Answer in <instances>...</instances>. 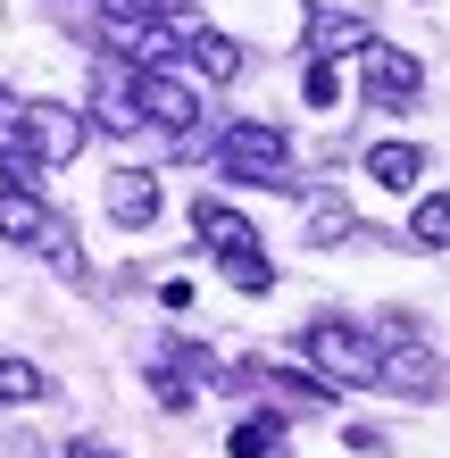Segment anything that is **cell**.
<instances>
[{"instance_id": "obj_4", "label": "cell", "mask_w": 450, "mask_h": 458, "mask_svg": "<svg viewBox=\"0 0 450 458\" xmlns=\"http://www.w3.org/2000/svg\"><path fill=\"white\" fill-rule=\"evenodd\" d=\"M125 100H134V117L167 125V133H192V125H200V92H192V84H175V75H158V67H134Z\"/></svg>"}, {"instance_id": "obj_11", "label": "cell", "mask_w": 450, "mask_h": 458, "mask_svg": "<svg viewBox=\"0 0 450 458\" xmlns=\"http://www.w3.org/2000/svg\"><path fill=\"white\" fill-rule=\"evenodd\" d=\"M183 59H192L200 84H233V75H242V50H233L225 34H192V50H183Z\"/></svg>"}, {"instance_id": "obj_20", "label": "cell", "mask_w": 450, "mask_h": 458, "mask_svg": "<svg viewBox=\"0 0 450 458\" xmlns=\"http://www.w3.org/2000/svg\"><path fill=\"white\" fill-rule=\"evenodd\" d=\"M59 458H109V450H92V442H75V450H59Z\"/></svg>"}, {"instance_id": "obj_6", "label": "cell", "mask_w": 450, "mask_h": 458, "mask_svg": "<svg viewBox=\"0 0 450 458\" xmlns=\"http://www.w3.org/2000/svg\"><path fill=\"white\" fill-rule=\"evenodd\" d=\"M192 225H200V242H208V250H225V259L259 250V225L242 217V208H225V200H200V208H192Z\"/></svg>"}, {"instance_id": "obj_15", "label": "cell", "mask_w": 450, "mask_h": 458, "mask_svg": "<svg viewBox=\"0 0 450 458\" xmlns=\"http://www.w3.org/2000/svg\"><path fill=\"white\" fill-rule=\"evenodd\" d=\"M409 233L426 242V250H442V242H450V208H442V200H417V208H409Z\"/></svg>"}, {"instance_id": "obj_14", "label": "cell", "mask_w": 450, "mask_h": 458, "mask_svg": "<svg viewBox=\"0 0 450 458\" xmlns=\"http://www.w3.org/2000/svg\"><path fill=\"white\" fill-rule=\"evenodd\" d=\"M301 92H309V109H334V100H342V67H334V59H309Z\"/></svg>"}, {"instance_id": "obj_18", "label": "cell", "mask_w": 450, "mask_h": 458, "mask_svg": "<svg viewBox=\"0 0 450 458\" xmlns=\"http://www.w3.org/2000/svg\"><path fill=\"white\" fill-rule=\"evenodd\" d=\"M225 276H233V292H267V284H276V267L259 259V250H242V259H225Z\"/></svg>"}, {"instance_id": "obj_13", "label": "cell", "mask_w": 450, "mask_h": 458, "mask_svg": "<svg viewBox=\"0 0 450 458\" xmlns=\"http://www.w3.org/2000/svg\"><path fill=\"white\" fill-rule=\"evenodd\" d=\"M50 384H42V367L34 359H0V400H42Z\"/></svg>"}, {"instance_id": "obj_10", "label": "cell", "mask_w": 450, "mask_h": 458, "mask_svg": "<svg viewBox=\"0 0 450 458\" xmlns=\"http://www.w3.org/2000/svg\"><path fill=\"white\" fill-rule=\"evenodd\" d=\"M0 233H9V242H42V233H50L42 200L25 192V183H0Z\"/></svg>"}, {"instance_id": "obj_8", "label": "cell", "mask_w": 450, "mask_h": 458, "mask_svg": "<svg viewBox=\"0 0 450 458\" xmlns=\"http://www.w3.org/2000/svg\"><path fill=\"white\" fill-rule=\"evenodd\" d=\"M109 217H117V225H150V217H158V183L134 175V167L109 175Z\"/></svg>"}, {"instance_id": "obj_19", "label": "cell", "mask_w": 450, "mask_h": 458, "mask_svg": "<svg viewBox=\"0 0 450 458\" xmlns=\"http://www.w3.org/2000/svg\"><path fill=\"white\" fill-rule=\"evenodd\" d=\"M150 392H158V409H183V400H192V384H183V375H167V367L150 375Z\"/></svg>"}, {"instance_id": "obj_7", "label": "cell", "mask_w": 450, "mask_h": 458, "mask_svg": "<svg viewBox=\"0 0 450 458\" xmlns=\"http://www.w3.org/2000/svg\"><path fill=\"white\" fill-rule=\"evenodd\" d=\"M367 175H376L384 192H409V183L426 175V150H417V142H376V150H367Z\"/></svg>"}, {"instance_id": "obj_3", "label": "cell", "mask_w": 450, "mask_h": 458, "mask_svg": "<svg viewBox=\"0 0 450 458\" xmlns=\"http://www.w3.org/2000/svg\"><path fill=\"white\" fill-rule=\"evenodd\" d=\"M359 75H367V100H376V109H417V100H426V67H417L409 50L376 42V34L359 42Z\"/></svg>"}, {"instance_id": "obj_17", "label": "cell", "mask_w": 450, "mask_h": 458, "mask_svg": "<svg viewBox=\"0 0 450 458\" xmlns=\"http://www.w3.org/2000/svg\"><path fill=\"white\" fill-rule=\"evenodd\" d=\"M276 392L309 400V409H317V400H334V384H326V375H309V367H276Z\"/></svg>"}, {"instance_id": "obj_5", "label": "cell", "mask_w": 450, "mask_h": 458, "mask_svg": "<svg viewBox=\"0 0 450 458\" xmlns=\"http://www.w3.org/2000/svg\"><path fill=\"white\" fill-rule=\"evenodd\" d=\"M309 359L326 367V384H376V359H384V350L367 342L359 326H309Z\"/></svg>"}, {"instance_id": "obj_2", "label": "cell", "mask_w": 450, "mask_h": 458, "mask_svg": "<svg viewBox=\"0 0 450 458\" xmlns=\"http://www.w3.org/2000/svg\"><path fill=\"white\" fill-rule=\"evenodd\" d=\"M217 167L242 175V183H284L293 175V142L276 125H225L217 133Z\"/></svg>"}, {"instance_id": "obj_9", "label": "cell", "mask_w": 450, "mask_h": 458, "mask_svg": "<svg viewBox=\"0 0 450 458\" xmlns=\"http://www.w3.org/2000/svg\"><path fill=\"white\" fill-rule=\"evenodd\" d=\"M359 42H367V25L351 9H317L309 17V59H334V50H359Z\"/></svg>"}, {"instance_id": "obj_12", "label": "cell", "mask_w": 450, "mask_h": 458, "mask_svg": "<svg viewBox=\"0 0 450 458\" xmlns=\"http://www.w3.org/2000/svg\"><path fill=\"white\" fill-rule=\"evenodd\" d=\"M225 450H233V458H267V450H284V417H242Z\"/></svg>"}, {"instance_id": "obj_16", "label": "cell", "mask_w": 450, "mask_h": 458, "mask_svg": "<svg viewBox=\"0 0 450 458\" xmlns=\"http://www.w3.org/2000/svg\"><path fill=\"white\" fill-rule=\"evenodd\" d=\"M309 242H351V208H342V200H317L309 208Z\"/></svg>"}, {"instance_id": "obj_1", "label": "cell", "mask_w": 450, "mask_h": 458, "mask_svg": "<svg viewBox=\"0 0 450 458\" xmlns=\"http://www.w3.org/2000/svg\"><path fill=\"white\" fill-rule=\"evenodd\" d=\"M92 117L67 109V100H9V142L34 158V167H67L75 150H84Z\"/></svg>"}]
</instances>
